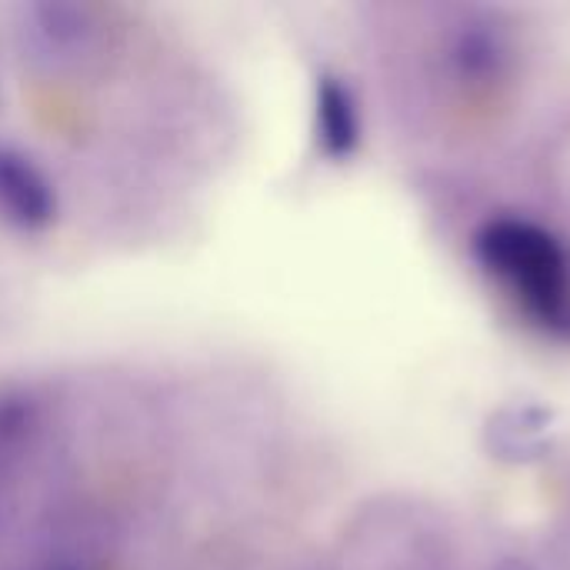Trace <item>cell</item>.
<instances>
[{
	"label": "cell",
	"instance_id": "8",
	"mask_svg": "<svg viewBox=\"0 0 570 570\" xmlns=\"http://www.w3.org/2000/svg\"><path fill=\"white\" fill-rule=\"evenodd\" d=\"M494 570H538L531 561H521V558H508V561H501Z\"/></svg>",
	"mask_w": 570,
	"mask_h": 570
},
{
	"label": "cell",
	"instance_id": "6",
	"mask_svg": "<svg viewBox=\"0 0 570 570\" xmlns=\"http://www.w3.org/2000/svg\"><path fill=\"white\" fill-rule=\"evenodd\" d=\"M23 30L27 37L43 50V53H73L77 47L87 43L90 37V10L80 3H63V0H40L20 7Z\"/></svg>",
	"mask_w": 570,
	"mask_h": 570
},
{
	"label": "cell",
	"instance_id": "7",
	"mask_svg": "<svg viewBox=\"0 0 570 570\" xmlns=\"http://www.w3.org/2000/svg\"><path fill=\"white\" fill-rule=\"evenodd\" d=\"M40 424V401L27 387L0 391V451H17Z\"/></svg>",
	"mask_w": 570,
	"mask_h": 570
},
{
	"label": "cell",
	"instance_id": "2",
	"mask_svg": "<svg viewBox=\"0 0 570 570\" xmlns=\"http://www.w3.org/2000/svg\"><path fill=\"white\" fill-rule=\"evenodd\" d=\"M444 60L458 87L468 94H491L514 67V40L498 17L471 13L448 37Z\"/></svg>",
	"mask_w": 570,
	"mask_h": 570
},
{
	"label": "cell",
	"instance_id": "3",
	"mask_svg": "<svg viewBox=\"0 0 570 570\" xmlns=\"http://www.w3.org/2000/svg\"><path fill=\"white\" fill-rule=\"evenodd\" d=\"M0 217L17 230H43L57 217V190L23 147L0 144Z\"/></svg>",
	"mask_w": 570,
	"mask_h": 570
},
{
	"label": "cell",
	"instance_id": "9",
	"mask_svg": "<svg viewBox=\"0 0 570 570\" xmlns=\"http://www.w3.org/2000/svg\"><path fill=\"white\" fill-rule=\"evenodd\" d=\"M37 570H83V568H77V564H47V568H37Z\"/></svg>",
	"mask_w": 570,
	"mask_h": 570
},
{
	"label": "cell",
	"instance_id": "4",
	"mask_svg": "<svg viewBox=\"0 0 570 570\" xmlns=\"http://www.w3.org/2000/svg\"><path fill=\"white\" fill-rule=\"evenodd\" d=\"M314 144L331 164H347L364 144V110L357 90L337 70H317L314 77Z\"/></svg>",
	"mask_w": 570,
	"mask_h": 570
},
{
	"label": "cell",
	"instance_id": "5",
	"mask_svg": "<svg viewBox=\"0 0 570 570\" xmlns=\"http://www.w3.org/2000/svg\"><path fill=\"white\" fill-rule=\"evenodd\" d=\"M554 444V411L544 404H504L484 424V448L501 464H538Z\"/></svg>",
	"mask_w": 570,
	"mask_h": 570
},
{
	"label": "cell",
	"instance_id": "1",
	"mask_svg": "<svg viewBox=\"0 0 570 570\" xmlns=\"http://www.w3.org/2000/svg\"><path fill=\"white\" fill-rule=\"evenodd\" d=\"M474 257L531 324L570 337V254L558 234L501 214L474 230Z\"/></svg>",
	"mask_w": 570,
	"mask_h": 570
}]
</instances>
